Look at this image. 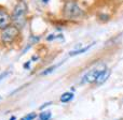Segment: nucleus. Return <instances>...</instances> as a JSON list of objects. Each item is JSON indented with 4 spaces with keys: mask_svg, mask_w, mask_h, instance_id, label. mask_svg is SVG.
<instances>
[{
    "mask_svg": "<svg viewBox=\"0 0 123 120\" xmlns=\"http://www.w3.org/2000/svg\"><path fill=\"white\" fill-rule=\"evenodd\" d=\"M43 2H45V3H47V2H49V0H42Z\"/></svg>",
    "mask_w": 123,
    "mask_h": 120,
    "instance_id": "obj_16",
    "label": "nucleus"
},
{
    "mask_svg": "<svg viewBox=\"0 0 123 120\" xmlns=\"http://www.w3.org/2000/svg\"><path fill=\"white\" fill-rule=\"evenodd\" d=\"M24 69H26V70L30 69V61H27V62L24 63Z\"/></svg>",
    "mask_w": 123,
    "mask_h": 120,
    "instance_id": "obj_13",
    "label": "nucleus"
},
{
    "mask_svg": "<svg viewBox=\"0 0 123 120\" xmlns=\"http://www.w3.org/2000/svg\"><path fill=\"white\" fill-rule=\"evenodd\" d=\"M110 74H111V71H110L109 69H107V68H106V69H105L104 71H103L102 73L99 74V76L97 77V79H96L95 83H96L97 85H103V84H104V83L109 78Z\"/></svg>",
    "mask_w": 123,
    "mask_h": 120,
    "instance_id": "obj_6",
    "label": "nucleus"
},
{
    "mask_svg": "<svg viewBox=\"0 0 123 120\" xmlns=\"http://www.w3.org/2000/svg\"><path fill=\"white\" fill-rule=\"evenodd\" d=\"M99 18H100V19H103V21H107V19L109 18V16H108L107 14H100Z\"/></svg>",
    "mask_w": 123,
    "mask_h": 120,
    "instance_id": "obj_12",
    "label": "nucleus"
},
{
    "mask_svg": "<svg viewBox=\"0 0 123 120\" xmlns=\"http://www.w3.org/2000/svg\"><path fill=\"white\" fill-rule=\"evenodd\" d=\"M63 14L68 19H78L84 15V12L74 0H68L64 5Z\"/></svg>",
    "mask_w": 123,
    "mask_h": 120,
    "instance_id": "obj_3",
    "label": "nucleus"
},
{
    "mask_svg": "<svg viewBox=\"0 0 123 120\" xmlns=\"http://www.w3.org/2000/svg\"><path fill=\"white\" fill-rule=\"evenodd\" d=\"M51 104H52V102H48V103H44L42 106H40V110H43V108H44V107H47V106L51 105Z\"/></svg>",
    "mask_w": 123,
    "mask_h": 120,
    "instance_id": "obj_14",
    "label": "nucleus"
},
{
    "mask_svg": "<svg viewBox=\"0 0 123 120\" xmlns=\"http://www.w3.org/2000/svg\"><path fill=\"white\" fill-rule=\"evenodd\" d=\"M9 120H16V117L15 116H12V117H10V119Z\"/></svg>",
    "mask_w": 123,
    "mask_h": 120,
    "instance_id": "obj_15",
    "label": "nucleus"
},
{
    "mask_svg": "<svg viewBox=\"0 0 123 120\" xmlns=\"http://www.w3.org/2000/svg\"><path fill=\"white\" fill-rule=\"evenodd\" d=\"M105 69H106L105 65H100V67L92 69L91 71H89L86 74H84V76H83L82 79H81V84H91V83L96 82V79H97V77L99 76V74L102 73Z\"/></svg>",
    "mask_w": 123,
    "mask_h": 120,
    "instance_id": "obj_4",
    "label": "nucleus"
},
{
    "mask_svg": "<svg viewBox=\"0 0 123 120\" xmlns=\"http://www.w3.org/2000/svg\"><path fill=\"white\" fill-rule=\"evenodd\" d=\"M94 45V43L93 44H90V45H87V46H85V47H82V48H79V49H74V51H71L69 53V56H77V55H80V54H83V53H85L86 51H89L90 48H91L92 46Z\"/></svg>",
    "mask_w": 123,
    "mask_h": 120,
    "instance_id": "obj_8",
    "label": "nucleus"
},
{
    "mask_svg": "<svg viewBox=\"0 0 123 120\" xmlns=\"http://www.w3.org/2000/svg\"><path fill=\"white\" fill-rule=\"evenodd\" d=\"M19 37H21V29H18L14 25H10L9 27L1 30L0 41L4 45H11L16 42Z\"/></svg>",
    "mask_w": 123,
    "mask_h": 120,
    "instance_id": "obj_2",
    "label": "nucleus"
},
{
    "mask_svg": "<svg viewBox=\"0 0 123 120\" xmlns=\"http://www.w3.org/2000/svg\"><path fill=\"white\" fill-rule=\"evenodd\" d=\"M36 118H37V114H36V113H29V114L25 115L23 118L19 119V120H35Z\"/></svg>",
    "mask_w": 123,
    "mask_h": 120,
    "instance_id": "obj_11",
    "label": "nucleus"
},
{
    "mask_svg": "<svg viewBox=\"0 0 123 120\" xmlns=\"http://www.w3.org/2000/svg\"><path fill=\"white\" fill-rule=\"evenodd\" d=\"M27 5L24 1H18L11 13L12 25L16 26L18 29H23L27 23Z\"/></svg>",
    "mask_w": 123,
    "mask_h": 120,
    "instance_id": "obj_1",
    "label": "nucleus"
},
{
    "mask_svg": "<svg viewBox=\"0 0 123 120\" xmlns=\"http://www.w3.org/2000/svg\"><path fill=\"white\" fill-rule=\"evenodd\" d=\"M0 99H1V97H0Z\"/></svg>",
    "mask_w": 123,
    "mask_h": 120,
    "instance_id": "obj_17",
    "label": "nucleus"
},
{
    "mask_svg": "<svg viewBox=\"0 0 123 120\" xmlns=\"http://www.w3.org/2000/svg\"><path fill=\"white\" fill-rule=\"evenodd\" d=\"M57 68V65H52V67L48 68V69H45L44 71L41 72V76H45V75H49V74H51L52 72L54 71V70Z\"/></svg>",
    "mask_w": 123,
    "mask_h": 120,
    "instance_id": "obj_10",
    "label": "nucleus"
},
{
    "mask_svg": "<svg viewBox=\"0 0 123 120\" xmlns=\"http://www.w3.org/2000/svg\"><path fill=\"white\" fill-rule=\"evenodd\" d=\"M12 25V17L11 13L3 8H0V30H3L4 28Z\"/></svg>",
    "mask_w": 123,
    "mask_h": 120,
    "instance_id": "obj_5",
    "label": "nucleus"
},
{
    "mask_svg": "<svg viewBox=\"0 0 123 120\" xmlns=\"http://www.w3.org/2000/svg\"><path fill=\"white\" fill-rule=\"evenodd\" d=\"M52 118V114L50 110H44V112H41L39 115V120H50Z\"/></svg>",
    "mask_w": 123,
    "mask_h": 120,
    "instance_id": "obj_9",
    "label": "nucleus"
},
{
    "mask_svg": "<svg viewBox=\"0 0 123 120\" xmlns=\"http://www.w3.org/2000/svg\"><path fill=\"white\" fill-rule=\"evenodd\" d=\"M74 94L72 92H70V91H67V92H64L63 94L61 95V102L62 103H68V102H70L72 99H74Z\"/></svg>",
    "mask_w": 123,
    "mask_h": 120,
    "instance_id": "obj_7",
    "label": "nucleus"
}]
</instances>
